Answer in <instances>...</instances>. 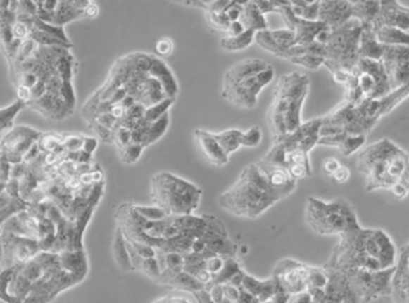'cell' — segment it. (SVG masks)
<instances>
[{
  "instance_id": "obj_52",
  "label": "cell",
  "mask_w": 409,
  "mask_h": 303,
  "mask_svg": "<svg viewBox=\"0 0 409 303\" xmlns=\"http://www.w3.org/2000/svg\"><path fill=\"white\" fill-rule=\"evenodd\" d=\"M109 114H111L113 117L115 118L116 121H121V120L126 117L127 109L123 107L121 103H118V104H114V105L111 108Z\"/></svg>"
},
{
  "instance_id": "obj_20",
  "label": "cell",
  "mask_w": 409,
  "mask_h": 303,
  "mask_svg": "<svg viewBox=\"0 0 409 303\" xmlns=\"http://www.w3.org/2000/svg\"><path fill=\"white\" fill-rule=\"evenodd\" d=\"M239 22L246 30H253V32H258L268 29L266 16L260 12L258 6L255 4V0L243 1V12Z\"/></svg>"
},
{
  "instance_id": "obj_40",
  "label": "cell",
  "mask_w": 409,
  "mask_h": 303,
  "mask_svg": "<svg viewBox=\"0 0 409 303\" xmlns=\"http://www.w3.org/2000/svg\"><path fill=\"white\" fill-rule=\"evenodd\" d=\"M140 271L146 273L149 277L151 278H159L161 277V269H159L158 262L155 258H149V259H143L141 266H140Z\"/></svg>"
},
{
  "instance_id": "obj_10",
  "label": "cell",
  "mask_w": 409,
  "mask_h": 303,
  "mask_svg": "<svg viewBox=\"0 0 409 303\" xmlns=\"http://www.w3.org/2000/svg\"><path fill=\"white\" fill-rule=\"evenodd\" d=\"M362 30V22L354 17L338 28L330 29L329 39L325 46L326 60L352 72L359 60Z\"/></svg>"
},
{
  "instance_id": "obj_28",
  "label": "cell",
  "mask_w": 409,
  "mask_h": 303,
  "mask_svg": "<svg viewBox=\"0 0 409 303\" xmlns=\"http://www.w3.org/2000/svg\"><path fill=\"white\" fill-rule=\"evenodd\" d=\"M169 123H170L169 112L164 115L163 117L159 118L158 121L150 123L149 127H147L146 133H145V138H144V148L151 146V145H153L155 142H157L158 140L163 138L164 134L167 133Z\"/></svg>"
},
{
  "instance_id": "obj_13",
  "label": "cell",
  "mask_w": 409,
  "mask_h": 303,
  "mask_svg": "<svg viewBox=\"0 0 409 303\" xmlns=\"http://www.w3.org/2000/svg\"><path fill=\"white\" fill-rule=\"evenodd\" d=\"M351 18H353L352 1H338V0L320 1L318 22L326 24L328 28H338Z\"/></svg>"
},
{
  "instance_id": "obj_49",
  "label": "cell",
  "mask_w": 409,
  "mask_h": 303,
  "mask_svg": "<svg viewBox=\"0 0 409 303\" xmlns=\"http://www.w3.org/2000/svg\"><path fill=\"white\" fill-rule=\"evenodd\" d=\"M145 110H146V108L141 105L140 103H135L133 107L128 109L126 117L130 118V120H133V121H138L140 118L144 117Z\"/></svg>"
},
{
  "instance_id": "obj_31",
  "label": "cell",
  "mask_w": 409,
  "mask_h": 303,
  "mask_svg": "<svg viewBox=\"0 0 409 303\" xmlns=\"http://www.w3.org/2000/svg\"><path fill=\"white\" fill-rule=\"evenodd\" d=\"M366 135H347L344 141L338 147L339 152L344 157H351L352 154L357 153L365 143Z\"/></svg>"
},
{
  "instance_id": "obj_36",
  "label": "cell",
  "mask_w": 409,
  "mask_h": 303,
  "mask_svg": "<svg viewBox=\"0 0 409 303\" xmlns=\"http://www.w3.org/2000/svg\"><path fill=\"white\" fill-rule=\"evenodd\" d=\"M272 39H275L278 46L287 51V48L294 47L296 41V34L290 29H279V30H270Z\"/></svg>"
},
{
  "instance_id": "obj_54",
  "label": "cell",
  "mask_w": 409,
  "mask_h": 303,
  "mask_svg": "<svg viewBox=\"0 0 409 303\" xmlns=\"http://www.w3.org/2000/svg\"><path fill=\"white\" fill-rule=\"evenodd\" d=\"M99 146V140L96 138H89L87 136L85 138V141H84L83 150L88 153L94 154L95 153L96 148Z\"/></svg>"
},
{
  "instance_id": "obj_57",
  "label": "cell",
  "mask_w": 409,
  "mask_h": 303,
  "mask_svg": "<svg viewBox=\"0 0 409 303\" xmlns=\"http://www.w3.org/2000/svg\"><path fill=\"white\" fill-rule=\"evenodd\" d=\"M205 250H206V244H205V241H203V239H195V240L193 241L191 252L200 254V253H203Z\"/></svg>"
},
{
  "instance_id": "obj_43",
  "label": "cell",
  "mask_w": 409,
  "mask_h": 303,
  "mask_svg": "<svg viewBox=\"0 0 409 303\" xmlns=\"http://www.w3.org/2000/svg\"><path fill=\"white\" fill-rule=\"evenodd\" d=\"M156 53H157V56H162V58H168V56H171V53L174 51V44H172V41L170 39H168V37H162V39H159L157 42H156Z\"/></svg>"
},
{
  "instance_id": "obj_26",
  "label": "cell",
  "mask_w": 409,
  "mask_h": 303,
  "mask_svg": "<svg viewBox=\"0 0 409 303\" xmlns=\"http://www.w3.org/2000/svg\"><path fill=\"white\" fill-rule=\"evenodd\" d=\"M23 109H25V107L18 99L8 107L0 108V140L15 127L13 126L15 118Z\"/></svg>"
},
{
  "instance_id": "obj_50",
  "label": "cell",
  "mask_w": 409,
  "mask_h": 303,
  "mask_svg": "<svg viewBox=\"0 0 409 303\" xmlns=\"http://www.w3.org/2000/svg\"><path fill=\"white\" fill-rule=\"evenodd\" d=\"M351 177V171L347 166L341 165L339 167L338 171L332 176L333 181L338 184H344L346 181H348Z\"/></svg>"
},
{
  "instance_id": "obj_17",
  "label": "cell",
  "mask_w": 409,
  "mask_h": 303,
  "mask_svg": "<svg viewBox=\"0 0 409 303\" xmlns=\"http://www.w3.org/2000/svg\"><path fill=\"white\" fill-rule=\"evenodd\" d=\"M384 46L378 42L371 25H363L359 42V59H370L381 61Z\"/></svg>"
},
{
  "instance_id": "obj_16",
  "label": "cell",
  "mask_w": 409,
  "mask_h": 303,
  "mask_svg": "<svg viewBox=\"0 0 409 303\" xmlns=\"http://www.w3.org/2000/svg\"><path fill=\"white\" fill-rule=\"evenodd\" d=\"M195 138L199 142L200 147L203 150V154L206 155L207 160L215 166L227 165L229 162V157L225 152L219 146L218 142L210 134V131L207 130H195Z\"/></svg>"
},
{
  "instance_id": "obj_58",
  "label": "cell",
  "mask_w": 409,
  "mask_h": 303,
  "mask_svg": "<svg viewBox=\"0 0 409 303\" xmlns=\"http://www.w3.org/2000/svg\"><path fill=\"white\" fill-rule=\"evenodd\" d=\"M194 295L198 299V301H199V303H215L210 299V294L205 289L200 290V292H194Z\"/></svg>"
},
{
  "instance_id": "obj_41",
  "label": "cell",
  "mask_w": 409,
  "mask_h": 303,
  "mask_svg": "<svg viewBox=\"0 0 409 303\" xmlns=\"http://www.w3.org/2000/svg\"><path fill=\"white\" fill-rule=\"evenodd\" d=\"M287 169L291 179L294 181L304 179V178L311 176V169H306L304 166L297 165V164H287Z\"/></svg>"
},
{
  "instance_id": "obj_55",
  "label": "cell",
  "mask_w": 409,
  "mask_h": 303,
  "mask_svg": "<svg viewBox=\"0 0 409 303\" xmlns=\"http://www.w3.org/2000/svg\"><path fill=\"white\" fill-rule=\"evenodd\" d=\"M246 275V272L243 271L242 269H241L239 271L236 272V273L231 277V280L229 281V284H231V285H234V287L236 288H241Z\"/></svg>"
},
{
  "instance_id": "obj_27",
  "label": "cell",
  "mask_w": 409,
  "mask_h": 303,
  "mask_svg": "<svg viewBox=\"0 0 409 303\" xmlns=\"http://www.w3.org/2000/svg\"><path fill=\"white\" fill-rule=\"evenodd\" d=\"M255 32L246 30L241 35L224 36L220 39V47L227 51H239L249 47L254 41Z\"/></svg>"
},
{
  "instance_id": "obj_47",
  "label": "cell",
  "mask_w": 409,
  "mask_h": 303,
  "mask_svg": "<svg viewBox=\"0 0 409 303\" xmlns=\"http://www.w3.org/2000/svg\"><path fill=\"white\" fill-rule=\"evenodd\" d=\"M224 263H225V260H224V258H222V257H213V258L207 260L206 270L210 272L212 276L218 275L220 270H222V266H224Z\"/></svg>"
},
{
  "instance_id": "obj_35",
  "label": "cell",
  "mask_w": 409,
  "mask_h": 303,
  "mask_svg": "<svg viewBox=\"0 0 409 303\" xmlns=\"http://www.w3.org/2000/svg\"><path fill=\"white\" fill-rule=\"evenodd\" d=\"M143 145H137V143H130L128 146L123 147L121 150H118L119 157L123 162L126 164H135L139 160L141 154H143Z\"/></svg>"
},
{
  "instance_id": "obj_9",
  "label": "cell",
  "mask_w": 409,
  "mask_h": 303,
  "mask_svg": "<svg viewBox=\"0 0 409 303\" xmlns=\"http://www.w3.org/2000/svg\"><path fill=\"white\" fill-rule=\"evenodd\" d=\"M306 221L318 234L332 236L342 234L357 221V217L345 200L325 202L310 197L306 205Z\"/></svg>"
},
{
  "instance_id": "obj_37",
  "label": "cell",
  "mask_w": 409,
  "mask_h": 303,
  "mask_svg": "<svg viewBox=\"0 0 409 303\" xmlns=\"http://www.w3.org/2000/svg\"><path fill=\"white\" fill-rule=\"evenodd\" d=\"M206 20L210 27L218 32H227L230 27V20L225 12H206Z\"/></svg>"
},
{
  "instance_id": "obj_22",
  "label": "cell",
  "mask_w": 409,
  "mask_h": 303,
  "mask_svg": "<svg viewBox=\"0 0 409 303\" xmlns=\"http://www.w3.org/2000/svg\"><path fill=\"white\" fill-rule=\"evenodd\" d=\"M326 28H328L326 24L318 22V20L309 22V20L298 18L294 30V34H296L294 46H308V44H314L318 34Z\"/></svg>"
},
{
  "instance_id": "obj_34",
  "label": "cell",
  "mask_w": 409,
  "mask_h": 303,
  "mask_svg": "<svg viewBox=\"0 0 409 303\" xmlns=\"http://www.w3.org/2000/svg\"><path fill=\"white\" fill-rule=\"evenodd\" d=\"M135 212L139 214L140 217L147 221H162L169 217L163 209L159 208L157 205L153 207H146V205H133Z\"/></svg>"
},
{
  "instance_id": "obj_6",
  "label": "cell",
  "mask_w": 409,
  "mask_h": 303,
  "mask_svg": "<svg viewBox=\"0 0 409 303\" xmlns=\"http://www.w3.org/2000/svg\"><path fill=\"white\" fill-rule=\"evenodd\" d=\"M275 78V70L265 60L246 59L231 66L222 78V98L251 110L258 104L261 91Z\"/></svg>"
},
{
  "instance_id": "obj_5",
  "label": "cell",
  "mask_w": 409,
  "mask_h": 303,
  "mask_svg": "<svg viewBox=\"0 0 409 303\" xmlns=\"http://www.w3.org/2000/svg\"><path fill=\"white\" fill-rule=\"evenodd\" d=\"M357 169L365 176L366 191H391L398 186L409 190V154L388 138L364 148L358 155Z\"/></svg>"
},
{
  "instance_id": "obj_46",
  "label": "cell",
  "mask_w": 409,
  "mask_h": 303,
  "mask_svg": "<svg viewBox=\"0 0 409 303\" xmlns=\"http://www.w3.org/2000/svg\"><path fill=\"white\" fill-rule=\"evenodd\" d=\"M255 4L263 15H267V13H272V12L278 13L280 1L278 0H255Z\"/></svg>"
},
{
  "instance_id": "obj_3",
  "label": "cell",
  "mask_w": 409,
  "mask_h": 303,
  "mask_svg": "<svg viewBox=\"0 0 409 303\" xmlns=\"http://www.w3.org/2000/svg\"><path fill=\"white\" fill-rule=\"evenodd\" d=\"M27 41L73 48L64 28L53 27L39 18L35 1H0V51L6 63Z\"/></svg>"
},
{
  "instance_id": "obj_38",
  "label": "cell",
  "mask_w": 409,
  "mask_h": 303,
  "mask_svg": "<svg viewBox=\"0 0 409 303\" xmlns=\"http://www.w3.org/2000/svg\"><path fill=\"white\" fill-rule=\"evenodd\" d=\"M263 141V131L258 127H253L251 129L242 131L241 135V147L246 148H256Z\"/></svg>"
},
{
  "instance_id": "obj_59",
  "label": "cell",
  "mask_w": 409,
  "mask_h": 303,
  "mask_svg": "<svg viewBox=\"0 0 409 303\" xmlns=\"http://www.w3.org/2000/svg\"><path fill=\"white\" fill-rule=\"evenodd\" d=\"M167 303H191V302H188V301H184V299H168Z\"/></svg>"
},
{
  "instance_id": "obj_42",
  "label": "cell",
  "mask_w": 409,
  "mask_h": 303,
  "mask_svg": "<svg viewBox=\"0 0 409 303\" xmlns=\"http://www.w3.org/2000/svg\"><path fill=\"white\" fill-rule=\"evenodd\" d=\"M127 241V240H126ZM130 246H131L132 250L134 251L137 256L143 258V259H149V258H155L156 257V250L151 246L145 244H139V243H130L127 241Z\"/></svg>"
},
{
  "instance_id": "obj_2",
  "label": "cell",
  "mask_w": 409,
  "mask_h": 303,
  "mask_svg": "<svg viewBox=\"0 0 409 303\" xmlns=\"http://www.w3.org/2000/svg\"><path fill=\"white\" fill-rule=\"evenodd\" d=\"M88 273L85 251L41 252L28 263L0 272V299L6 303H51Z\"/></svg>"
},
{
  "instance_id": "obj_33",
  "label": "cell",
  "mask_w": 409,
  "mask_h": 303,
  "mask_svg": "<svg viewBox=\"0 0 409 303\" xmlns=\"http://www.w3.org/2000/svg\"><path fill=\"white\" fill-rule=\"evenodd\" d=\"M239 270H241V268H239V263H237L236 260L232 259V258H227V259L225 260V263H224V266H222V269L220 270L218 275L213 276L210 284L229 283L231 277H232L236 272L239 271Z\"/></svg>"
},
{
  "instance_id": "obj_15",
  "label": "cell",
  "mask_w": 409,
  "mask_h": 303,
  "mask_svg": "<svg viewBox=\"0 0 409 303\" xmlns=\"http://www.w3.org/2000/svg\"><path fill=\"white\" fill-rule=\"evenodd\" d=\"M149 75L155 78L162 85L164 94L167 95L168 98L175 99L179 94V84L170 67L158 56L151 54V65L149 70Z\"/></svg>"
},
{
  "instance_id": "obj_21",
  "label": "cell",
  "mask_w": 409,
  "mask_h": 303,
  "mask_svg": "<svg viewBox=\"0 0 409 303\" xmlns=\"http://www.w3.org/2000/svg\"><path fill=\"white\" fill-rule=\"evenodd\" d=\"M378 42L384 47H409V35L400 29L386 27V25H371Z\"/></svg>"
},
{
  "instance_id": "obj_30",
  "label": "cell",
  "mask_w": 409,
  "mask_h": 303,
  "mask_svg": "<svg viewBox=\"0 0 409 303\" xmlns=\"http://www.w3.org/2000/svg\"><path fill=\"white\" fill-rule=\"evenodd\" d=\"M254 41L260 47L268 51L270 54L277 56V58H280L282 53L285 51V49H282L280 46L277 44L275 39H272V36L270 34V29L263 30V32H255Z\"/></svg>"
},
{
  "instance_id": "obj_44",
  "label": "cell",
  "mask_w": 409,
  "mask_h": 303,
  "mask_svg": "<svg viewBox=\"0 0 409 303\" xmlns=\"http://www.w3.org/2000/svg\"><path fill=\"white\" fill-rule=\"evenodd\" d=\"M165 264L169 270H175V271H182L184 260L182 254L177 252H168L165 254Z\"/></svg>"
},
{
  "instance_id": "obj_8",
  "label": "cell",
  "mask_w": 409,
  "mask_h": 303,
  "mask_svg": "<svg viewBox=\"0 0 409 303\" xmlns=\"http://www.w3.org/2000/svg\"><path fill=\"white\" fill-rule=\"evenodd\" d=\"M309 87L308 75H301L298 72L287 73L279 79L268 114V123L273 141L278 142L287 134L284 116L292 103L306 98Z\"/></svg>"
},
{
  "instance_id": "obj_12",
  "label": "cell",
  "mask_w": 409,
  "mask_h": 303,
  "mask_svg": "<svg viewBox=\"0 0 409 303\" xmlns=\"http://www.w3.org/2000/svg\"><path fill=\"white\" fill-rule=\"evenodd\" d=\"M381 63L391 92L409 86V47H384Z\"/></svg>"
},
{
  "instance_id": "obj_19",
  "label": "cell",
  "mask_w": 409,
  "mask_h": 303,
  "mask_svg": "<svg viewBox=\"0 0 409 303\" xmlns=\"http://www.w3.org/2000/svg\"><path fill=\"white\" fill-rule=\"evenodd\" d=\"M260 169L263 171V174L266 176L267 181L270 186L275 189H287L294 191L297 186V181H292L287 169L280 167V166L268 165L265 162H256Z\"/></svg>"
},
{
  "instance_id": "obj_14",
  "label": "cell",
  "mask_w": 409,
  "mask_h": 303,
  "mask_svg": "<svg viewBox=\"0 0 409 303\" xmlns=\"http://www.w3.org/2000/svg\"><path fill=\"white\" fill-rule=\"evenodd\" d=\"M372 25L393 27L409 35V6L398 1H381L379 13Z\"/></svg>"
},
{
  "instance_id": "obj_32",
  "label": "cell",
  "mask_w": 409,
  "mask_h": 303,
  "mask_svg": "<svg viewBox=\"0 0 409 303\" xmlns=\"http://www.w3.org/2000/svg\"><path fill=\"white\" fill-rule=\"evenodd\" d=\"M175 103L174 98H165L162 102L157 103L152 107L146 108L144 118L149 123H153L158 121L159 118L163 117L164 115L168 114L172 104Z\"/></svg>"
},
{
  "instance_id": "obj_23",
  "label": "cell",
  "mask_w": 409,
  "mask_h": 303,
  "mask_svg": "<svg viewBox=\"0 0 409 303\" xmlns=\"http://www.w3.org/2000/svg\"><path fill=\"white\" fill-rule=\"evenodd\" d=\"M353 17L362 22L363 25H372L378 17L381 1H352Z\"/></svg>"
},
{
  "instance_id": "obj_56",
  "label": "cell",
  "mask_w": 409,
  "mask_h": 303,
  "mask_svg": "<svg viewBox=\"0 0 409 303\" xmlns=\"http://www.w3.org/2000/svg\"><path fill=\"white\" fill-rule=\"evenodd\" d=\"M99 13H100V8L94 1H90L87 8H85L87 18H95V17L99 16Z\"/></svg>"
},
{
  "instance_id": "obj_11",
  "label": "cell",
  "mask_w": 409,
  "mask_h": 303,
  "mask_svg": "<svg viewBox=\"0 0 409 303\" xmlns=\"http://www.w3.org/2000/svg\"><path fill=\"white\" fill-rule=\"evenodd\" d=\"M88 0H53V1H35L37 16L44 23L53 27H61L75 20L87 18L85 8L88 6Z\"/></svg>"
},
{
  "instance_id": "obj_4",
  "label": "cell",
  "mask_w": 409,
  "mask_h": 303,
  "mask_svg": "<svg viewBox=\"0 0 409 303\" xmlns=\"http://www.w3.org/2000/svg\"><path fill=\"white\" fill-rule=\"evenodd\" d=\"M292 193V190L273 188L258 164H251L243 169L234 186L219 196L218 202L227 213L256 219Z\"/></svg>"
},
{
  "instance_id": "obj_60",
  "label": "cell",
  "mask_w": 409,
  "mask_h": 303,
  "mask_svg": "<svg viewBox=\"0 0 409 303\" xmlns=\"http://www.w3.org/2000/svg\"><path fill=\"white\" fill-rule=\"evenodd\" d=\"M167 302H168V299H161V301H157V302H156V303H167Z\"/></svg>"
},
{
  "instance_id": "obj_24",
  "label": "cell",
  "mask_w": 409,
  "mask_h": 303,
  "mask_svg": "<svg viewBox=\"0 0 409 303\" xmlns=\"http://www.w3.org/2000/svg\"><path fill=\"white\" fill-rule=\"evenodd\" d=\"M113 254L115 258V262L123 271H131L133 270L132 266L131 256L128 252L127 241L125 239L122 231L120 227L116 228L115 236H114V243H113Z\"/></svg>"
},
{
  "instance_id": "obj_18",
  "label": "cell",
  "mask_w": 409,
  "mask_h": 303,
  "mask_svg": "<svg viewBox=\"0 0 409 303\" xmlns=\"http://www.w3.org/2000/svg\"><path fill=\"white\" fill-rule=\"evenodd\" d=\"M165 98H168V97L164 94L163 87L155 78H152L150 75L147 77L143 85L139 87V90H138L134 97L135 102L140 103L145 108L152 107V105L162 102Z\"/></svg>"
},
{
  "instance_id": "obj_51",
  "label": "cell",
  "mask_w": 409,
  "mask_h": 303,
  "mask_svg": "<svg viewBox=\"0 0 409 303\" xmlns=\"http://www.w3.org/2000/svg\"><path fill=\"white\" fill-rule=\"evenodd\" d=\"M340 166H341V162H339L338 159L327 157L326 160L323 162V171L326 172V174L332 177L338 171Z\"/></svg>"
},
{
  "instance_id": "obj_25",
  "label": "cell",
  "mask_w": 409,
  "mask_h": 303,
  "mask_svg": "<svg viewBox=\"0 0 409 303\" xmlns=\"http://www.w3.org/2000/svg\"><path fill=\"white\" fill-rule=\"evenodd\" d=\"M210 134L215 138V141L218 142L219 146L222 147V150L229 157H230L231 154L234 153L241 147L242 130L230 129L222 131V133H212L210 131Z\"/></svg>"
},
{
  "instance_id": "obj_39",
  "label": "cell",
  "mask_w": 409,
  "mask_h": 303,
  "mask_svg": "<svg viewBox=\"0 0 409 303\" xmlns=\"http://www.w3.org/2000/svg\"><path fill=\"white\" fill-rule=\"evenodd\" d=\"M326 59L322 56H311V54H306V56H298L291 60V63L294 65H298L302 67L308 68V70H318L325 65Z\"/></svg>"
},
{
  "instance_id": "obj_1",
  "label": "cell",
  "mask_w": 409,
  "mask_h": 303,
  "mask_svg": "<svg viewBox=\"0 0 409 303\" xmlns=\"http://www.w3.org/2000/svg\"><path fill=\"white\" fill-rule=\"evenodd\" d=\"M76 58L70 48L40 46L8 68L17 99L48 121H64L76 110L73 75Z\"/></svg>"
},
{
  "instance_id": "obj_48",
  "label": "cell",
  "mask_w": 409,
  "mask_h": 303,
  "mask_svg": "<svg viewBox=\"0 0 409 303\" xmlns=\"http://www.w3.org/2000/svg\"><path fill=\"white\" fill-rule=\"evenodd\" d=\"M222 292H224V296L225 299L230 303H237L239 299V288L234 287L231 284L225 283L222 284Z\"/></svg>"
},
{
  "instance_id": "obj_61",
  "label": "cell",
  "mask_w": 409,
  "mask_h": 303,
  "mask_svg": "<svg viewBox=\"0 0 409 303\" xmlns=\"http://www.w3.org/2000/svg\"><path fill=\"white\" fill-rule=\"evenodd\" d=\"M0 272H1V269H0Z\"/></svg>"
},
{
  "instance_id": "obj_29",
  "label": "cell",
  "mask_w": 409,
  "mask_h": 303,
  "mask_svg": "<svg viewBox=\"0 0 409 303\" xmlns=\"http://www.w3.org/2000/svg\"><path fill=\"white\" fill-rule=\"evenodd\" d=\"M169 284L174 285V287L182 289V290H187V292H196L205 289V285L196 281L194 276L189 275L187 272L181 271L177 275L174 276Z\"/></svg>"
},
{
  "instance_id": "obj_53",
  "label": "cell",
  "mask_w": 409,
  "mask_h": 303,
  "mask_svg": "<svg viewBox=\"0 0 409 303\" xmlns=\"http://www.w3.org/2000/svg\"><path fill=\"white\" fill-rule=\"evenodd\" d=\"M246 32V29L243 27L241 22H234V23L230 24V27L227 29V32H225V36H237L241 35L242 32Z\"/></svg>"
},
{
  "instance_id": "obj_45",
  "label": "cell",
  "mask_w": 409,
  "mask_h": 303,
  "mask_svg": "<svg viewBox=\"0 0 409 303\" xmlns=\"http://www.w3.org/2000/svg\"><path fill=\"white\" fill-rule=\"evenodd\" d=\"M224 12L227 13L231 23L239 22L243 12V1H230V4L227 5Z\"/></svg>"
},
{
  "instance_id": "obj_7",
  "label": "cell",
  "mask_w": 409,
  "mask_h": 303,
  "mask_svg": "<svg viewBox=\"0 0 409 303\" xmlns=\"http://www.w3.org/2000/svg\"><path fill=\"white\" fill-rule=\"evenodd\" d=\"M201 193L193 183L170 172H159L152 177V201L169 217L191 215L199 207Z\"/></svg>"
}]
</instances>
